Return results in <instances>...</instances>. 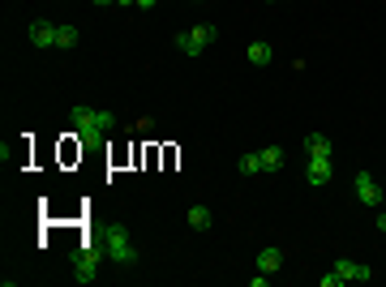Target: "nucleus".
<instances>
[{
	"label": "nucleus",
	"mask_w": 386,
	"mask_h": 287,
	"mask_svg": "<svg viewBox=\"0 0 386 287\" xmlns=\"http://www.w3.org/2000/svg\"><path fill=\"white\" fill-rule=\"evenodd\" d=\"M69 125H73V133L82 138V142H99V138H107L112 133V111H99V107H78L73 116H69Z\"/></svg>",
	"instance_id": "obj_1"
},
{
	"label": "nucleus",
	"mask_w": 386,
	"mask_h": 287,
	"mask_svg": "<svg viewBox=\"0 0 386 287\" xmlns=\"http://www.w3.org/2000/svg\"><path fill=\"white\" fill-rule=\"evenodd\" d=\"M103 240H107V253H112L116 266H133V262H138V249H133V240H129V227H125V223H112V227L103 232Z\"/></svg>",
	"instance_id": "obj_2"
},
{
	"label": "nucleus",
	"mask_w": 386,
	"mask_h": 287,
	"mask_svg": "<svg viewBox=\"0 0 386 287\" xmlns=\"http://www.w3.org/2000/svg\"><path fill=\"white\" fill-rule=\"evenodd\" d=\"M210 43H215V26H210V22H202V26H193V30L176 35V47H181L185 56H198V51H206Z\"/></svg>",
	"instance_id": "obj_3"
},
{
	"label": "nucleus",
	"mask_w": 386,
	"mask_h": 287,
	"mask_svg": "<svg viewBox=\"0 0 386 287\" xmlns=\"http://www.w3.org/2000/svg\"><path fill=\"white\" fill-rule=\"evenodd\" d=\"M69 274H73L78 283H95V279H99V253H95V249H78V253L69 257Z\"/></svg>",
	"instance_id": "obj_4"
},
{
	"label": "nucleus",
	"mask_w": 386,
	"mask_h": 287,
	"mask_svg": "<svg viewBox=\"0 0 386 287\" xmlns=\"http://www.w3.org/2000/svg\"><path fill=\"white\" fill-rule=\"evenodd\" d=\"M382 193H386V189L369 176V171H356V202H361V206H382Z\"/></svg>",
	"instance_id": "obj_5"
},
{
	"label": "nucleus",
	"mask_w": 386,
	"mask_h": 287,
	"mask_svg": "<svg viewBox=\"0 0 386 287\" xmlns=\"http://www.w3.org/2000/svg\"><path fill=\"white\" fill-rule=\"evenodd\" d=\"M330 176H335V163L330 159H309L305 163V181L318 189V185H330Z\"/></svg>",
	"instance_id": "obj_6"
},
{
	"label": "nucleus",
	"mask_w": 386,
	"mask_h": 287,
	"mask_svg": "<svg viewBox=\"0 0 386 287\" xmlns=\"http://www.w3.org/2000/svg\"><path fill=\"white\" fill-rule=\"evenodd\" d=\"M335 274H339L344 283H369V279H373V270H369L365 262H348V257L335 262Z\"/></svg>",
	"instance_id": "obj_7"
},
{
	"label": "nucleus",
	"mask_w": 386,
	"mask_h": 287,
	"mask_svg": "<svg viewBox=\"0 0 386 287\" xmlns=\"http://www.w3.org/2000/svg\"><path fill=\"white\" fill-rule=\"evenodd\" d=\"M301 146H305V159H330V154H335V146H330V138H322V133H309Z\"/></svg>",
	"instance_id": "obj_8"
},
{
	"label": "nucleus",
	"mask_w": 386,
	"mask_h": 287,
	"mask_svg": "<svg viewBox=\"0 0 386 287\" xmlns=\"http://www.w3.org/2000/svg\"><path fill=\"white\" fill-rule=\"evenodd\" d=\"M30 43L35 47H56V26H52V22H30Z\"/></svg>",
	"instance_id": "obj_9"
},
{
	"label": "nucleus",
	"mask_w": 386,
	"mask_h": 287,
	"mask_svg": "<svg viewBox=\"0 0 386 287\" xmlns=\"http://www.w3.org/2000/svg\"><path fill=\"white\" fill-rule=\"evenodd\" d=\"M279 266H284V249H275V245L258 249V270H262V274H275Z\"/></svg>",
	"instance_id": "obj_10"
},
{
	"label": "nucleus",
	"mask_w": 386,
	"mask_h": 287,
	"mask_svg": "<svg viewBox=\"0 0 386 287\" xmlns=\"http://www.w3.org/2000/svg\"><path fill=\"white\" fill-rule=\"evenodd\" d=\"M270 61H275L270 43H249V65H270Z\"/></svg>",
	"instance_id": "obj_11"
},
{
	"label": "nucleus",
	"mask_w": 386,
	"mask_h": 287,
	"mask_svg": "<svg viewBox=\"0 0 386 287\" xmlns=\"http://www.w3.org/2000/svg\"><path fill=\"white\" fill-rule=\"evenodd\" d=\"M241 171H245V176H258V171H262V150H249V154H241V163H236Z\"/></svg>",
	"instance_id": "obj_12"
},
{
	"label": "nucleus",
	"mask_w": 386,
	"mask_h": 287,
	"mask_svg": "<svg viewBox=\"0 0 386 287\" xmlns=\"http://www.w3.org/2000/svg\"><path fill=\"white\" fill-rule=\"evenodd\" d=\"M189 227L206 232V227H210V210H206V206H189Z\"/></svg>",
	"instance_id": "obj_13"
},
{
	"label": "nucleus",
	"mask_w": 386,
	"mask_h": 287,
	"mask_svg": "<svg viewBox=\"0 0 386 287\" xmlns=\"http://www.w3.org/2000/svg\"><path fill=\"white\" fill-rule=\"evenodd\" d=\"M56 47H78V26H56Z\"/></svg>",
	"instance_id": "obj_14"
},
{
	"label": "nucleus",
	"mask_w": 386,
	"mask_h": 287,
	"mask_svg": "<svg viewBox=\"0 0 386 287\" xmlns=\"http://www.w3.org/2000/svg\"><path fill=\"white\" fill-rule=\"evenodd\" d=\"M279 163H284V154L275 150V146H266V150H262V171H275Z\"/></svg>",
	"instance_id": "obj_15"
},
{
	"label": "nucleus",
	"mask_w": 386,
	"mask_h": 287,
	"mask_svg": "<svg viewBox=\"0 0 386 287\" xmlns=\"http://www.w3.org/2000/svg\"><path fill=\"white\" fill-rule=\"evenodd\" d=\"M133 133H138V138H150V133H155V121H138Z\"/></svg>",
	"instance_id": "obj_16"
},
{
	"label": "nucleus",
	"mask_w": 386,
	"mask_h": 287,
	"mask_svg": "<svg viewBox=\"0 0 386 287\" xmlns=\"http://www.w3.org/2000/svg\"><path fill=\"white\" fill-rule=\"evenodd\" d=\"M322 287H344V279H339L335 270H330V274H322Z\"/></svg>",
	"instance_id": "obj_17"
},
{
	"label": "nucleus",
	"mask_w": 386,
	"mask_h": 287,
	"mask_svg": "<svg viewBox=\"0 0 386 287\" xmlns=\"http://www.w3.org/2000/svg\"><path fill=\"white\" fill-rule=\"evenodd\" d=\"M378 232H382V236H386V210H382V214H378Z\"/></svg>",
	"instance_id": "obj_18"
},
{
	"label": "nucleus",
	"mask_w": 386,
	"mask_h": 287,
	"mask_svg": "<svg viewBox=\"0 0 386 287\" xmlns=\"http://www.w3.org/2000/svg\"><path fill=\"white\" fill-rule=\"evenodd\" d=\"M138 5H142V9H155V5H159V0H138Z\"/></svg>",
	"instance_id": "obj_19"
},
{
	"label": "nucleus",
	"mask_w": 386,
	"mask_h": 287,
	"mask_svg": "<svg viewBox=\"0 0 386 287\" xmlns=\"http://www.w3.org/2000/svg\"><path fill=\"white\" fill-rule=\"evenodd\" d=\"M95 5H116V0H95Z\"/></svg>",
	"instance_id": "obj_20"
},
{
	"label": "nucleus",
	"mask_w": 386,
	"mask_h": 287,
	"mask_svg": "<svg viewBox=\"0 0 386 287\" xmlns=\"http://www.w3.org/2000/svg\"><path fill=\"white\" fill-rule=\"evenodd\" d=\"M382 206H386V193H382Z\"/></svg>",
	"instance_id": "obj_21"
}]
</instances>
